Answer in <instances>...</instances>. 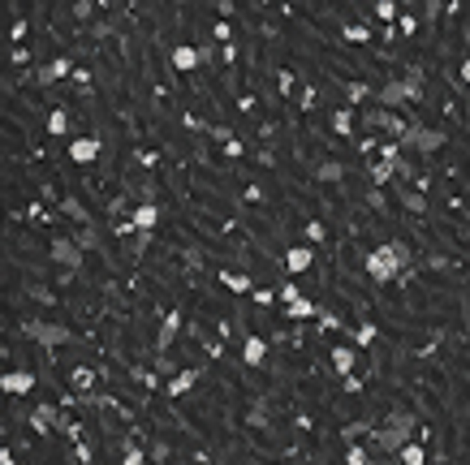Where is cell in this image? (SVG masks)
I'll return each instance as SVG.
<instances>
[{"label":"cell","instance_id":"cell-1","mask_svg":"<svg viewBox=\"0 0 470 465\" xmlns=\"http://www.w3.org/2000/svg\"><path fill=\"white\" fill-rule=\"evenodd\" d=\"M376 448L380 452H388V457H397L410 439H418V413L414 409H406V405H397V409H388L384 418H380V427H376Z\"/></svg>","mask_w":470,"mask_h":465},{"label":"cell","instance_id":"cell-2","mask_svg":"<svg viewBox=\"0 0 470 465\" xmlns=\"http://www.w3.org/2000/svg\"><path fill=\"white\" fill-rule=\"evenodd\" d=\"M410 263H414V250H410V242H406V237H392V242L376 246V250H371V254L362 258L367 276L376 280V284H388L392 276H402Z\"/></svg>","mask_w":470,"mask_h":465},{"label":"cell","instance_id":"cell-3","mask_svg":"<svg viewBox=\"0 0 470 465\" xmlns=\"http://www.w3.org/2000/svg\"><path fill=\"white\" fill-rule=\"evenodd\" d=\"M22 332L31 336V341L39 345V349H61V345H73V327H65V323H47V319H27L22 323Z\"/></svg>","mask_w":470,"mask_h":465},{"label":"cell","instance_id":"cell-4","mask_svg":"<svg viewBox=\"0 0 470 465\" xmlns=\"http://www.w3.org/2000/svg\"><path fill=\"white\" fill-rule=\"evenodd\" d=\"M47 258L61 267V272H82V263H87V250L73 242V237H65V232H57L52 242H47Z\"/></svg>","mask_w":470,"mask_h":465},{"label":"cell","instance_id":"cell-5","mask_svg":"<svg viewBox=\"0 0 470 465\" xmlns=\"http://www.w3.org/2000/svg\"><path fill=\"white\" fill-rule=\"evenodd\" d=\"M358 121H362V125H371V129H384V134H392V142H397L406 129H410V121H402L397 112H388V108H367Z\"/></svg>","mask_w":470,"mask_h":465},{"label":"cell","instance_id":"cell-6","mask_svg":"<svg viewBox=\"0 0 470 465\" xmlns=\"http://www.w3.org/2000/svg\"><path fill=\"white\" fill-rule=\"evenodd\" d=\"M410 103V87H406V78H388L384 87H376V108H388V112H397Z\"/></svg>","mask_w":470,"mask_h":465},{"label":"cell","instance_id":"cell-7","mask_svg":"<svg viewBox=\"0 0 470 465\" xmlns=\"http://www.w3.org/2000/svg\"><path fill=\"white\" fill-rule=\"evenodd\" d=\"M0 392H5V397H27V392H35V371H27V367L5 371V375H0Z\"/></svg>","mask_w":470,"mask_h":465},{"label":"cell","instance_id":"cell-8","mask_svg":"<svg viewBox=\"0 0 470 465\" xmlns=\"http://www.w3.org/2000/svg\"><path fill=\"white\" fill-rule=\"evenodd\" d=\"M100 151H104V142H100V138H95V134H82V138H73V142H69V151H65V155H69L73 164H95V160H100Z\"/></svg>","mask_w":470,"mask_h":465},{"label":"cell","instance_id":"cell-9","mask_svg":"<svg viewBox=\"0 0 470 465\" xmlns=\"http://www.w3.org/2000/svg\"><path fill=\"white\" fill-rule=\"evenodd\" d=\"M27 422H31V431H35V435H47V431H57L61 409H57L52 401H39V405L31 409V418H27Z\"/></svg>","mask_w":470,"mask_h":465},{"label":"cell","instance_id":"cell-10","mask_svg":"<svg viewBox=\"0 0 470 465\" xmlns=\"http://www.w3.org/2000/svg\"><path fill=\"white\" fill-rule=\"evenodd\" d=\"M65 73H73V57H65V52H61L57 61H47L43 69H35V82L39 87H52V82H61Z\"/></svg>","mask_w":470,"mask_h":465},{"label":"cell","instance_id":"cell-11","mask_svg":"<svg viewBox=\"0 0 470 465\" xmlns=\"http://www.w3.org/2000/svg\"><path fill=\"white\" fill-rule=\"evenodd\" d=\"M281 263H285L289 276H302V272H311V263H315V250H311V246H289Z\"/></svg>","mask_w":470,"mask_h":465},{"label":"cell","instance_id":"cell-12","mask_svg":"<svg viewBox=\"0 0 470 465\" xmlns=\"http://www.w3.org/2000/svg\"><path fill=\"white\" fill-rule=\"evenodd\" d=\"M328 362H332V375L345 379V375L358 371V349H354V345H337V349L328 353Z\"/></svg>","mask_w":470,"mask_h":465},{"label":"cell","instance_id":"cell-13","mask_svg":"<svg viewBox=\"0 0 470 465\" xmlns=\"http://www.w3.org/2000/svg\"><path fill=\"white\" fill-rule=\"evenodd\" d=\"M220 289H229V293H251V289H255V276H251V272H237V267H220Z\"/></svg>","mask_w":470,"mask_h":465},{"label":"cell","instance_id":"cell-14","mask_svg":"<svg viewBox=\"0 0 470 465\" xmlns=\"http://www.w3.org/2000/svg\"><path fill=\"white\" fill-rule=\"evenodd\" d=\"M130 220H134L138 232H156V224H160V207H156V202H138L134 212H130Z\"/></svg>","mask_w":470,"mask_h":465},{"label":"cell","instance_id":"cell-15","mask_svg":"<svg viewBox=\"0 0 470 465\" xmlns=\"http://www.w3.org/2000/svg\"><path fill=\"white\" fill-rule=\"evenodd\" d=\"M177 327H182V306H172L168 315H164V323H160V336H156V349H160V353L172 345V336H177Z\"/></svg>","mask_w":470,"mask_h":465},{"label":"cell","instance_id":"cell-16","mask_svg":"<svg viewBox=\"0 0 470 465\" xmlns=\"http://www.w3.org/2000/svg\"><path fill=\"white\" fill-rule=\"evenodd\" d=\"M392 190H397V198H402V207H406V212H414V216H427V194H418L414 186H402V181H397Z\"/></svg>","mask_w":470,"mask_h":465},{"label":"cell","instance_id":"cell-17","mask_svg":"<svg viewBox=\"0 0 470 465\" xmlns=\"http://www.w3.org/2000/svg\"><path fill=\"white\" fill-rule=\"evenodd\" d=\"M168 61H172V69H182V73H190V69H199L203 65V57H199V47H172L168 52Z\"/></svg>","mask_w":470,"mask_h":465},{"label":"cell","instance_id":"cell-18","mask_svg":"<svg viewBox=\"0 0 470 465\" xmlns=\"http://www.w3.org/2000/svg\"><path fill=\"white\" fill-rule=\"evenodd\" d=\"M444 142H449V134H444V129H427V125H423V129H418V147H414V151H418V155H436Z\"/></svg>","mask_w":470,"mask_h":465},{"label":"cell","instance_id":"cell-19","mask_svg":"<svg viewBox=\"0 0 470 465\" xmlns=\"http://www.w3.org/2000/svg\"><path fill=\"white\" fill-rule=\"evenodd\" d=\"M354 108H332L328 112V125H332V134H341V138H354Z\"/></svg>","mask_w":470,"mask_h":465},{"label":"cell","instance_id":"cell-20","mask_svg":"<svg viewBox=\"0 0 470 465\" xmlns=\"http://www.w3.org/2000/svg\"><path fill=\"white\" fill-rule=\"evenodd\" d=\"M194 383H199V367H186V371H177V375H172V383L164 388V392H168V397H186Z\"/></svg>","mask_w":470,"mask_h":465},{"label":"cell","instance_id":"cell-21","mask_svg":"<svg viewBox=\"0 0 470 465\" xmlns=\"http://www.w3.org/2000/svg\"><path fill=\"white\" fill-rule=\"evenodd\" d=\"M345 172H350V168H345L341 160H319V164H315V177L324 181V186H337V181H345Z\"/></svg>","mask_w":470,"mask_h":465},{"label":"cell","instance_id":"cell-22","mask_svg":"<svg viewBox=\"0 0 470 465\" xmlns=\"http://www.w3.org/2000/svg\"><path fill=\"white\" fill-rule=\"evenodd\" d=\"M376 341H380V327H376V323H358V327H350V345H354V349H371Z\"/></svg>","mask_w":470,"mask_h":465},{"label":"cell","instance_id":"cell-23","mask_svg":"<svg viewBox=\"0 0 470 465\" xmlns=\"http://www.w3.org/2000/svg\"><path fill=\"white\" fill-rule=\"evenodd\" d=\"M69 383H73V392H78V397H91V388H95V371L78 362V367L69 371Z\"/></svg>","mask_w":470,"mask_h":465},{"label":"cell","instance_id":"cell-24","mask_svg":"<svg viewBox=\"0 0 470 465\" xmlns=\"http://www.w3.org/2000/svg\"><path fill=\"white\" fill-rule=\"evenodd\" d=\"M263 357H267V341H263V336H246V345H242V362L259 367Z\"/></svg>","mask_w":470,"mask_h":465},{"label":"cell","instance_id":"cell-25","mask_svg":"<svg viewBox=\"0 0 470 465\" xmlns=\"http://www.w3.org/2000/svg\"><path fill=\"white\" fill-rule=\"evenodd\" d=\"M397 465H427V448H423V439H410V444L397 452Z\"/></svg>","mask_w":470,"mask_h":465},{"label":"cell","instance_id":"cell-26","mask_svg":"<svg viewBox=\"0 0 470 465\" xmlns=\"http://www.w3.org/2000/svg\"><path fill=\"white\" fill-rule=\"evenodd\" d=\"M371 13H376V22H384L388 31H392V22H402V9H397V0H376V5H371Z\"/></svg>","mask_w":470,"mask_h":465},{"label":"cell","instance_id":"cell-27","mask_svg":"<svg viewBox=\"0 0 470 465\" xmlns=\"http://www.w3.org/2000/svg\"><path fill=\"white\" fill-rule=\"evenodd\" d=\"M371 95H376V91H371L367 82H345V108H362Z\"/></svg>","mask_w":470,"mask_h":465},{"label":"cell","instance_id":"cell-28","mask_svg":"<svg viewBox=\"0 0 470 465\" xmlns=\"http://www.w3.org/2000/svg\"><path fill=\"white\" fill-rule=\"evenodd\" d=\"M376 427H380V422H371V418H358V422H350V427L341 431V439H345V444H358L362 435H376Z\"/></svg>","mask_w":470,"mask_h":465},{"label":"cell","instance_id":"cell-29","mask_svg":"<svg viewBox=\"0 0 470 465\" xmlns=\"http://www.w3.org/2000/svg\"><path fill=\"white\" fill-rule=\"evenodd\" d=\"M285 315H289V319H315V315H319V306L302 293L298 302H289V306H285Z\"/></svg>","mask_w":470,"mask_h":465},{"label":"cell","instance_id":"cell-30","mask_svg":"<svg viewBox=\"0 0 470 465\" xmlns=\"http://www.w3.org/2000/svg\"><path fill=\"white\" fill-rule=\"evenodd\" d=\"M61 212H65V216H73L82 228H91V212H87V207H82L78 198H73V194H65V198H61Z\"/></svg>","mask_w":470,"mask_h":465},{"label":"cell","instance_id":"cell-31","mask_svg":"<svg viewBox=\"0 0 470 465\" xmlns=\"http://www.w3.org/2000/svg\"><path fill=\"white\" fill-rule=\"evenodd\" d=\"M121 465H147V452H142V444H138L134 435L121 444Z\"/></svg>","mask_w":470,"mask_h":465},{"label":"cell","instance_id":"cell-32","mask_svg":"<svg viewBox=\"0 0 470 465\" xmlns=\"http://www.w3.org/2000/svg\"><path fill=\"white\" fill-rule=\"evenodd\" d=\"M73 242H78V246H82L87 254L104 246V237H100V228H95V224H91V228H78V232H73Z\"/></svg>","mask_w":470,"mask_h":465},{"label":"cell","instance_id":"cell-33","mask_svg":"<svg viewBox=\"0 0 470 465\" xmlns=\"http://www.w3.org/2000/svg\"><path fill=\"white\" fill-rule=\"evenodd\" d=\"M367 177L376 181V186H392V177H397V168H392V164H384V160H376V164L367 168Z\"/></svg>","mask_w":470,"mask_h":465},{"label":"cell","instance_id":"cell-34","mask_svg":"<svg viewBox=\"0 0 470 465\" xmlns=\"http://www.w3.org/2000/svg\"><path fill=\"white\" fill-rule=\"evenodd\" d=\"M341 35L350 39V43H371V26H362V22H345Z\"/></svg>","mask_w":470,"mask_h":465},{"label":"cell","instance_id":"cell-35","mask_svg":"<svg viewBox=\"0 0 470 465\" xmlns=\"http://www.w3.org/2000/svg\"><path fill=\"white\" fill-rule=\"evenodd\" d=\"M47 134H69V112H65V108L47 112Z\"/></svg>","mask_w":470,"mask_h":465},{"label":"cell","instance_id":"cell-36","mask_svg":"<svg viewBox=\"0 0 470 465\" xmlns=\"http://www.w3.org/2000/svg\"><path fill=\"white\" fill-rule=\"evenodd\" d=\"M345 465H371L367 448H362V444H345Z\"/></svg>","mask_w":470,"mask_h":465},{"label":"cell","instance_id":"cell-37","mask_svg":"<svg viewBox=\"0 0 470 465\" xmlns=\"http://www.w3.org/2000/svg\"><path fill=\"white\" fill-rule=\"evenodd\" d=\"M324 237H328V224H324V220H311V224H307V242H311V246H319Z\"/></svg>","mask_w":470,"mask_h":465},{"label":"cell","instance_id":"cell-38","mask_svg":"<svg viewBox=\"0 0 470 465\" xmlns=\"http://www.w3.org/2000/svg\"><path fill=\"white\" fill-rule=\"evenodd\" d=\"M147 246H152V232H134V237H130V258H142Z\"/></svg>","mask_w":470,"mask_h":465},{"label":"cell","instance_id":"cell-39","mask_svg":"<svg viewBox=\"0 0 470 465\" xmlns=\"http://www.w3.org/2000/svg\"><path fill=\"white\" fill-rule=\"evenodd\" d=\"M207 134H212L216 142H225V147L233 142V129H229V125H212V129H207Z\"/></svg>","mask_w":470,"mask_h":465},{"label":"cell","instance_id":"cell-40","mask_svg":"<svg viewBox=\"0 0 470 465\" xmlns=\"http://www.w3.org/2000/svg\"><path fill=\"white\" fill-rule=\"evenodd\" d=\"M112 232H117V237H134V220H112Z\"/></svg>","mask_w":470,"mask_h":465},{"label":"cell","instance_id":"cell-41","mask_svg":"<svg viewBox=\"0 0 470 465\" xmlns=\"http://www.w3.org/2000/svg\"><path fill=\"white\" fill-rule=\"evenodd\" d=\"M444 9H449V5H440V0H427V5H423V17H427V22H436Z\"/></svg>","mask_w":470,"mask_h":465},{"label":"cell","instance_id":"cell-42","mask_svg":"<svg viewBox=\"0 0 470 465\" xmlns=\"http://www.w3.org/2000/svg\"><path fill=\"white\" fill-rule=\"evenodd\" d=\"M277 293H281V302H285V306H289V302H298V297H302V293H298V284H281V289H277Z\"/></svg>","mask_w":470,"mask_h":465},{"label":"cell","instance_id":"cell-43","mask_svg":"<svg viewBox=\"0 0 470 465\" xmlns=\"http://www.w3.org/2000/svg\"><path fill=\"white\" fill-rule=\"evenodd\" d=\"M22 39H27V22H13V31H9V43L22 47Z\"/></svg>","mask_w":470,"mask_h":465},{"label":"cell","instance_id":"cell-44","mask_svg":"<svg viewBox=\"0 0 470 465\" xmlns=\"http://www.w3.org/2000/svg\"><path fill=\"white\" fill-rule=\"evenodd\" d=\"M9 61L13 65H27L31 61V47H9Z\"/></svg>","mask_w":470,"mask_h":465},{"label":"cell","instance_id":"cell-45","mask_svg":"<svg viewBox=\"0 0 470 465\" xmlns=\"http://www.w3.org/2000/svg\"><path fill=\"white\" fill-rule=\"evenodd\" d=\"M95 9H104V5H91V0H82V5H73V13H78V17H82V22H87V17H91V13H95Z\"/></svg>","mask_w":470,"mask_h":465},{"label":"cell","instance_id":"cell-46","mask_svg":"<svg viewBox=\"0 0 470 465\" xmlns=\"http://www.w3.org/2000/svg\"><path fill=\"white\" fill-rule=\"evenodd\" d=\"M199 57H203V65H212L220 52H216V43H199Z\"/></svg>","mask_w":470,"mask_h":465},{"label":"cell","instance_id":"cell-47","mask_svg":"<svg viewBox=\"0 0 470 465\" xmlns=\"http://www.w3.org/2000/svg\"><path fill=\"white\" fill-rule=\"evenodd\" d=\"M277 297H281L277 289H259V293H255V302H259V306H272V302H277Z\"/></svg>","mask_w":470,"mask_h":465},{"label":"cell","instance_id":"cell-48","mask_svg":"<svg viewBox=\"0 0 470 465\" xmlns=\"http://www.w3.org/2000/svg\"><path fill=\"white\" fill-rule=\"evenodd\" d=\"M212 35H216V43H229V35H233V31H229V22H216V31H212Z\"/></svg>","mask_w":470,"mask_h":465},{"label":"cell","instance_id":"cell-49","mask_svg":"<svg viewBox=\"0 0 470 465\" xmlns=\"http://www.w3.org/2000/svg\"><path fill=\"white\" fill-rule=\"evenodd\" d=\"M138 198L142 202H156V186H152V181H142V186H138Z\"/></svg>","mask_w":470,"mask_h":465},{"label":"cell","instance_id":"cell-50","mask_svg":"<svg viewBox=\"0 0 470 465\" xmlns=\"http://www.w3.org/2000/svg\"><path fill=\"white\" fill-rule=\"evenodd\" d=\"M341 388H345V392H350V397H354V392H358V388H362V379H358V375H345V379H341Z\"/></svg>","mask_w":470,"mask_h":465},{"label":"cell","instance_id":"cell-51","mask_svg":"<svg viewBox=\"0 0 470 465\" xmlns=\"http://www.w3.org/2000/svg\"><path fill=\"white\" fill-rule=\"evenodd\" d=\"M73 457H78V461L87 465V461H91V444H73Z\"/></svg>","mask_w":470,"mask_h":465},{"label":"cell","instance_id":"cell-52","mask_svg":"<svg viewBox=\"0 0 470 465\" xmlns=\"http://www.w3.org/2000/svg\"><path fill=\"white\" fill-rule=\"evenodd\" d=\"M298 103H302V108H311V103H315V87H302V95H298Z\"/></svg>","mask_w":470,"mask_h":465},{"label":"cell","instance_id":"cell-53","mask_svg":"<svg viewBox=\"0 0 470 465\" xmlns=\"http://www.w3.org/2000/svg\"><path fill=\"white\" fill-rule=\"evenodd\" d=\"M397 26H402V31H406V35H414V31H418V17H402Z\"/></svg>","mask_w":470,"mask_h":465},{"label":"cell","instance_id":"cell-54","mask_svg":"<svg viewBox=\"0 0 470 465\" xmlns=\"http://www.w3.org/2000/svg\"><path fill=\"white\" fill-rule=\"evenodd\" d=\"M457 73H462V82H466V87H470V57H466V61H462V69H457Z\"/></svg>","mask_w":470,"mask_h":465},{"label":"cell","instance_id":"cell-55","mask_svg":"<svg viewBox=\"0 0 470 465\" xmlns=\"http://www.w3.org/2000/svg\"><path fill=\"white\" fill-rule=\"evenodd\" d=\"M0 465H13V452L9 448H0Z\"/></svg>","mask_w":470,"mask_h":465}]
</instances>
